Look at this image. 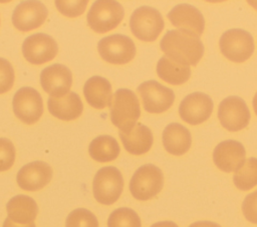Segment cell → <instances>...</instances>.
I'll return each mask as SVG.
<instances>
[{"label": "cell", "mask_w": 257, "mask_h": 227, "mask_svg": "<svg viewBox=\"0 0 257 227\" xmlns=\"http://www.w3.org/2000/svg\"><path fill=\"white\" fill-rule=\"evenodd\" d=\"M169 59L184 66H196L204 54V45L197 35L180 29L168 31L160 42Z\"/></svg>", "instance_id": "obj_1"}, {"label": "cell", "mask_w": 257, "mask_h": 227, "mask_svg": "<svg viewBox=\"0 0 257 227\" xmlns=\"http://www.w3.org/2000/svg\"><path fill=\"white\" fill-rule=\"evenodd\" d=\"M110 120L119 131L127 132L141 117L139 99L132 90L117 89L110 102Z\"/></svg>", "instance_id": "obj_2"}, {"label": "cell", "mask_w": 257, "mask_h": 227, "mask_svg": "<svg viewBox=\"0 0 257 227\" xmlns=\"http://www.w3.org/2000/svg\"><path fill=\"white\" fill-rule=\"evenodd\" d=\"M164 186V174L154 164H145L136 170L130 181V191L134 198L147 201L161 192Z\"/></svg>", "instance_id": "obj_3"}, {"label": "cell", "mask_w": 257, "mask_h": 227, "mask_svg": "<svg viewBox=\"0 0 257 227\" xmlns=\"http://www.w3.org/2000/svg\"><path fill=\"white\" fill-rule=\"evenodd\" d=\"M123 189V178L120 171L113 166L100 168L92 181V192L95 200L103 205L113 204Z\"/></svg>", "instance_id": "obj_4"}, {"label": "cell", "mask_w": 257, "mask_h": 227, "mask_svg": "<svg viewBox=\"0 0 257 227\" xmlns=\"http://www.w3.org/2000/svg\"><path fill=\"white\" fill-rule=\"evenodd\" d=\"M123 15V8L118 2L97 0L91 5L86 20L94 32L102 34L114 29L121 22Z\"/></svg>", "instance_id": "obj_5"}, {"label": "cell", "mask_w": 257, "mask_h": 227, "mask_svg": "<svg viewBox=\"0 0 257 227\" xmlns=\"http://www.w3.org/2000/svg\"><path fill=\"white\" fill-rule=\"evenodd\" d=\"M165 26L162 14L156 8L141 6L137 8L130 19L132 33L140 40L153 42L161 34Z\"/></svg>", "instance_id": "obj_6"}, {"label": "cell", "mask_w": 257, "mask_h": 227, "mask_svg": "<svg viewBox=\"0 0 257 227\" xmlns=\"http://www.w3.org/2000/svg\"><path fill=\"white\" fill-rule=\"evenodd\" d=\"M221 53L230 61L241 63L248 60L254 51L252 35L243 29H229L219 40Z\"/></svg>", "instance_id": "obj_7"}, {"label": "cell", "mask_w": 257, "mask_h": 227, "mask_svg": "<svg viewBox=\"0 0 257 227\" xmlns=\"http://www.w3.org/2000/svg\"><path fill=\"white\" fill-rule=\"evenodd\" d=\"M97 51L104 61L122 65L134 59L137 49L134 41L128 36L112 34L98 41Z\"/></svg>", "instance_id": "obj_8"}, {"label": "cell", "mask_w": 257, "mask_h": 227, "mask_svg": "<svg viewBox=\"0 0 257 227\" xmlns=\"http://www.w3.org/2000/svg\"><path fill=\"white\" fill-rule=\"evenodd\" d=\"M13 111L16 117L25 124L36 123L43 113V102L40 93L32 87H22L13 96Z\"/></svg>", "instance_id": "obj_9"}, {"label": "cell", "mask_w": 257, "mask_h": 227, "mask_svg": "<svg viewBox=\"0 0 257 227\" xmlns=\"http://www.w3.org/2000/svg\"><path fill=\"white\" fill-rule=\"evenodd\" d=\"M137 91L141 95L145 110L149 113H163L173 105L175 100L174 91L156 80L143 82Z\"/></svg>", "instance_id": "obj_10"}, {"label": "cell", "mask_w": 257, "mask_h": 227, "mask_svg": "<svg viewBox=\"0 0 257 227\" xmlns=\"http://www.w3.org/2000/svg\"><path fill=\"white\" fill-rule=\"evenodd\" d=\"M218 118L225 129L236 132L244 129L249 124L250 111L242 98L229 96L219 104Z\"/></svg>", "instance_id": "obj_11"}, {"label": "cell", "mask_w": 257, "mask_h": 227, "mask_svg": "<svg viewBox=\"0 0 257 227\" xmlns=\"http://www.w3.org/2000/svg\"><path fill=\"white\" fill-rule=\"evenodd\" d=\"M58 52L56 41L45 33H35L25 38L22 44L24 58L34 65H40L54 59Z\"/></svg>", "instance_id": "obj_12"}, {"label": "cell", "mask_w": 257, "mask_h": 227, "mask_svg": "<svg viewBox=\"0 0 257 227\" xmlns=\"http://www.w3.org/2000/svg\"><path fill=\"white\" fill-rule=\"evenodd\" d=\"M213 107L214 104L209 95L202 92H194L181 101L179 114L185 122L191 125H198L211 116Z\"/></svg>", "instance_id": "obj_13"}, {"label": "cell", "mask_w": 257, "mask_h": 227, "mask_svg": "<svg viewBox=\"0 0 257 227\" xmlns=\"http://www.w3.org/2000/svg\"><path fill=\"white\" fill-rule=\"evenodd\" d=\"M48 15L45 5L40 1H22L14 9L12 23L16 29L28 32L40 27Z\"/></svg>", "instance_id": "obj_14"}, {"label": "cell", "mask_w": 257, "mask_h": 227, "mask_svg": "<svg viewBox=\"0 0 257 227\" xmlns=\"http://www.w3.org/2000/svg\"><path fill=\"white\" fill-rule=\"evenodd\" d=\"M40 84L50 97H61L69 92L72 85L71 71L62 64H52L41 71Z\"/></svg>", "instance_id": "obj_15"}, {"label": "cell", "mask_w": 257, "mask_h": 227, "mask_svg": "<svg viewBox=\"0 0 257 227\" xmlns=\"http://www.w3.org/2000/svg\"><path fill=\"white\" fill-rule=\"evenodd\" d=\"M246 151L242 143L235 140L220 142L213 151L215 165L224 172L237 171L245 162Z\"/></svg>", "instance_id": "obj_16"}, {"label": "cell", "mask_w": 257, "mask_h": 227, "mask_svg": "<svg viewBox=\"0 0 257 227\" xmlns=\"http://www.w3.org/2000/svg\"><path fill=\"white\" fill-rule=\"evenodd\" d=\"M52 168L43 161H33L23 167L17 173L18 186L26 191H37L46 186L52 178Z\"/></svg>", "instance_id": "obj_17"}, {"label": "cell", "mask_w": 257, "mask_h": 227, "mask_svg": "<svg viewBox=\"0 0 257 227\" xmlns=\"http://www.w3.org/2000/svg\"><path fill=\"white\" fill-rule=\"evenodd\" d=\"M172 25L191 32L198 37L203 34L205 29V19L203 14L195 6L189 4H179L173 7V9L167 15Z\"/></svg>", "instance_id": "obj_18"}, {"label": "cell", "mask_w": 257, "mask_h": 227, "mask_svg": "<svg viewBox=\"0 0 257 227\" xmlns=\"http://www.w3.org/2000/svg\"><path fill=\"white\" fill-rule=\"evenodd\" d=\"M47 107L51 115L64 121H71L78 118L83 110L80 97L72 91L61 97H49Z\"/></svg>", "instance_id": "obj_19"}, {"label": "cell", "mask_w": 257, "mask_h": 227, "mask_svg": "<svg viewBox=\"0 0 257 227\" xmlns=\"http://www.w3.org/2000/svg\"><path fill=\"white\" fill-rule=\"evenodd\" d=\"M119 138L124 149L133 155H142L147 153L154 142L151 129L142 123H137L130 131H119Z\"/></svg>", "instance_id": "obj_20"}, {"label": "cell", "mask_w": 257, "mask_h": 227, "mask_svg": "<svg viewBox=\"0 0 257 227\" xmlns=\"http://www.w3.org/2000/svg\"><path fill=\"white\" fill-rule=\"evenodd\" d=\"M83 94L87 103L95 109H103L110 105L112 98L111 85L101 76L90 77L83 86Z\"/></svg>", "instance_id": "obj_21"}, {"label": "cell", "mask_w": 257, "mask_h": 227, "mask_svg": "<svg viewBox=\"0 0 257 227\" xmlns=\"http://www.w3.org/2000/svg\"><path fill=\"white\" fill-rule=\"evenodd\" d=\"M6 210L8 218L20 225L32 223L38 214V206L35 200L22 194L12 197L6 205Z\"/></svg>", "instance_id": "obj_22"}, {"label": "cell", "mask_w": 257, "mask_h": 227, "mask_svg": "<svg viewBox=\"0 0 257 227\" xmlns=\"http://www.w3.org/2000/svg\"><path fill=\"white\" fill-rule=\"evenodd\" d=\"M163 144L167 152L181 156L187 153L191 147V133L180 123H170L163 131Z\"/></svg>", "instance_id": "obj_23"}, {"label": "cell", "mask_w": 257, "mask_h": 227, "mask_svg": "<svg viewBox=\"0 0 257 227\" xmlns=\"http://www.w3.org/2000/svg\"><path fill=\"white\" fill-rule=\"evenodd\" d=\"M119 152L120 148L117 141L109 135L97 136L88 146L90 157L100 163L113 161L119 155Z\"/></svg>", "instance_id": "obj_24"}, {"label": "cell", "mask_w": 257, "mask_h": 227, "mask_svg": "<svg viewBox=\"0 0 257 227\" xmlns=\"http://www.w3.org/2000/svg\"><path fill=\"white\" fill-rule=\"evenodd\" d=\"M157 74L167 83L181 85L189 80L191 76V69L189 66L178 64L164 55L158 61Z\"/></svg>", "instance_id": "obj_25"}, {"label": "cell", "mask_w": 257, "mask_h": 227, "mask_svg": "<svg viewBox=\"0 0 257 227\" xmlns=\"http://www.w3.org/2000/svg\"><path fill=\"white\" fill-rule=\"evenodd\" d=\"M233 182L242 191L252 189L257 185V158L251 157L234 173Z\"/></svg>", "instance_id": "obj_26"}, {"label": "cell", "mask_w": 257, "mask_h": 227, "mask_svg": "<svg viewBox=\"0 0 257 227\" xmlns=\"http://www.w3.org/2000/svg\"><path fill=\"white\" fill-rule=\"evenodd\" d=\"M107 227H142L138 213L127 207L113 210L107 219Z\"/></svg>", "instance_id": "obj_27"}, {"label": "cell", "mask_w": 257, "mask_h": 227, "mask_svg": "<svg viewBox=\"0 0 257 227\" xmlns=\"http://www.w3.org/2000/svg\"><path fill=\"white\" fill-rule=\"evenodd\" d=\"M65 227H98L95 215L85 208L72 210L65 221Z\"/></svg>", "instance_id": "obj_28"}, {"label": "cell", "mask_w": 257, "mask_h": 227, "mask_svg": "<svg viewBox=\"0 0 257 227\" xmlns=\"http://www.w3.org/2000/svg\"><path fill=\"white\" fill-rule=\"evenodd\" d=\"M15 161V147L7 138H0V171L12 167Z\"/></svg>", "instance_id": "obj_29"}, {"label": "cell", "mask_w": 257, "mask_h": 227, "mask_svg": "<svg viewBox=\"0 0 257 227\" xmlns=\"http://www.w3.org/2000/svg\"><path fill=\"white\" fill-rule=\"evenodd\" d=\"M87 5V1H60L57 0L55 1V6L58 9V11L63 14L64 16L73 18V17H77L79 15H81Z\"/></svg>", "instance_id": "obj_30"}, {"label": "cell", "mask_w": 257, "mask_h": 227, "mask_svg": "<svg viewBox=\"0 0 257 227\" xmlns=\"http://www.w3.org/2000/svg\"><path fill=\"white\" fill-rule=\"evenodd\" d=\"M14 69L11 63L0 57V94L8 92L14 83Z\"/></svg>", "instance_id": "obj_31"}, {"label": "cell", "mask_w": 257, "mask_h": 227, "mask_svg": "<svg viewBox=\"0 0 257 227\" xmlns=\"http://www.w3.org/2000/svg\"><path fill=\"white\" fill-rule=\"evenodd\" d=\"M242 212L245 218L254 224H257V190L248 194L242 203Z\"/></svg>", "instance_id": "obj_32"}, {"label": "cell", "mask_w": 257, "mask_h": 227, "mask_svg": "<svg viewBox=\"0 0 257 227\" xmlns=\"http://www.w3.org/2000/svg\"><path fill=\"white\" fill-rule=\"evenodd\" d=\"M2 227H36L35 223L32 222L30 224H26V225H20V224H17L15 222H13L12 220H10L8 217L4 220L3 222V226Z\"/></svg>", "instance_id": "obj_33"}, {"label": "cell", "mask_w": 257, "mask_h": 227, "mask_svg": "<svg viewBox=\"0 0 257 227\" xmlns=\"http://www.w3.org/2000/svg\"><path fill=\"white\" fill-rule=\"evenodd\" d=\"M189 227H221L218 223L212 221H197L192 223Z\"/></svg>", "instance_id": "obj_34"}, {"label": "cell", "mask_w": 257, "mask_h": 227, "mask_svg": "<svg viewBox=\"0 0 257 227\" xmlns=\"http://www.w3.org/2000/svg\"><path fill=\"white\" fill-rule=\"evenodd\" d=\"M151 227H179V226L173 221H160V222L154 223Z\"/></svg>", "instance_id": "obj_35"}, {"label": "cell", "mask_w": 257, "mask_h": 227, "mask_svg": "<svg viewBox=\"0 0 257 227\" xmlns=\"http://www.w3.org/2000/svg\"><path fill=\"white\" fill-rule=\"evenodd\" d=\"M252 105H253V109H254V112L255 114L257 115V92L253 98V101H252Z\"/></svg>", "instance_id": "obj_36"}, {"label": "cell", "mask_w": 257, "mask_h": 227, "mask_svg": "<svg viewBox=\"0 0 257 227\" xmlns=\"http://www.w3.org/2000/svg\"><path fill=\"white\" fill-rule=\"evenodd\" d=\"M255 2L257 3V1H255ZM254 8H256V9H257V6H254Z\"/></svg>", "instance_id": "obj_37"}]
</instances>
